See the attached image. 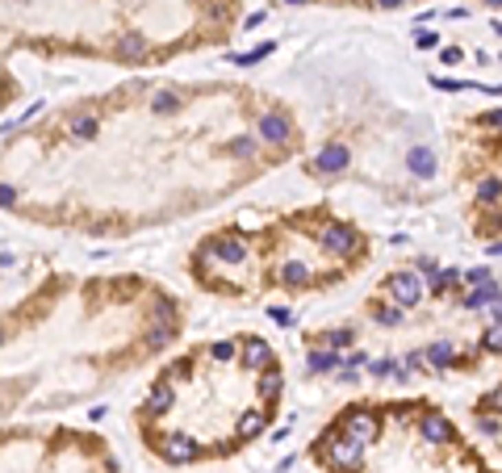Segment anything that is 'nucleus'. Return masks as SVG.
I'll list each match as a JSON object with an SVG mask.
<instances>
[{
	"instance_id": "20",
	"label": "nucleus",
	"mask_w": 502,
	"mask_h": 473,
	"mask_svg": "<svg viewBox=\"0 0 502 473\" xmlns=\"http://www.w3.org/2000/svg\"><path fill=\"white\" fill-rule=\"evenodd\" d=\"M146 344L151 348H164V344H172V323H155L146 331Z\"/></svg>"
},
{
	"instance_id": "36",
	"label": "nucleus",
	"mask_w": 502,
	"mask_h": 473,
	"mask_svg": "<svg viewBox=\"0 0 502 473\" xmlns=\"http://www.w3.org/2000/svg\"><path fill=\"white\" fill-rule=\"evenodd\" d=\"M485 126H490V130H502V109H494V114L485 118Z\"/></svg>"
},
{
	"instance_id": "6",
	"label": "nucleus",
	"mask_w": 502,
	"mask_h": 473,
	"mask_svg": "<svg viewBox=\"0 0 502 473\" xmlns=\"http://www.w3.org/2000/svg\"><path fill=\"white\" fill-rule=\"evenodd\" d=\"M160 452H164L172 465H184V461H193L201 448H197V440H188V436H164V440H160Z\"/></svg>"
},
{
	"instance_id": "9",
	"label": "nucleus",
	"mask_w": 502,
	"mask_h": 473,
	"mask_svg": "<svg viewBox=\"0 0 502 473\" xmlns=\"http://www.w3.org/2000/svg\"><path fill=\"white\" fill-rule=\"evenodd\" d=\"M243 360H247V369H272V348H268L264 339L251 335V339L243 344Z\"/></svg>"
},
{
	"instance_id": "17",
	"label": "nucleus",
	"mask_w": 502,
	"mask_h": 473,
	"mask_svg": "<svg viewBox=\"0 0 502 473\" xmlns=\"http://www.w3.org/2000/svg\"><path fill=\"white\" fill-rule=\"evenodd\" d=\"M176 105H180V96L172 88H160L155 96H151V109H155V114H176Z\"/></svg>"
},
{
	"instance_id": "21",
	"label": "nucleus",
	"mask_w": 502,
	"mask_h": 473,
	"mask_svg": "<svg viewBox=\"0 0 502 473\" xmlns=\"http://www.w3.org/2000/svg\"><path fill=\"white\" fill-rule=\"evenodd\" d=\"M285 281H289V285H310V269L293 260V264H285Z\"/></svg>"
},
{
	"instance_id": "11",
	"label": "nucleus",
	"mask_w": 502,
	"mask_h": 473,
	"mask_svg": "<svg viewBox=\"0 0 502 473\" xmlns=\"http://www.w3.org/2000/svg\"><path fill=\"white\" fill-rule=\"evenodd\" d=\"M406 168H411L415 176H435V151H431V147H411Z\"/></svg>"
},
{
	"instance_id": "12",
	"label": "nucleus",
	"mask_w": 502,
	"mask_h": 473,
	"mask_svg": "<svg viewBox=\"0 0 502 473\" xmlns=\"http://www.w3.org/2000/svg\"><path fill=\"white\" fill-rule=\"evenodd\" d=\"M172 402H176V386H172V381H160V386H151V394H146V406L155 410V414L172 410Z\"/></svg>"
},
{
	"instance_id": "13",
	"label": "nucleus",
	"mask_w": 502,
	"mask_h": 473,
	"mask_svg": "<svg viewBox=\"0 0 502 473\" xmlns=\"http://www.w3.org/2000/svg\"><path fill=\"white\" fill-rule=\"evenodd\" d=\"M502 302V293H498V285L490 281V285H481V289H473L469 297H465V306L469 310H485V306H498Z\"/></svg>"
},
{
	"instance_id": "24",
	"label": "nucleus",
	"mask_w": 502,
	"mask_h": 473,
	"mask_svg": "<svg viewBox=\"0 0 502 473\" xmlns=\"http://www.w3.org/2000/svg\"><path fill=\"white\" fill-rule=\"evenodd\" d=\"M481 348H485V352H498V356H502V323H494V327L485 331V339H481Z\"/></svg>"
},
{
	"instance_id": "19",
	"label": "nucleus",
	"mask_w": 502,
	"mask_h": 473,
	"mask_svg": "<svg viewBox=\"0 0 502 473\" xmlns=\"http://www.w3.org/2000/svg\"><path fill=\"white\" fill-rule=\"evenodd\" d=\"M335 364H339L335 352H310V373H331Z\"/></svg>"
},
{
	"instance_id": "27",
	"label": "nucleus",
	"mask_w": 502,
	"mask_h": 473,
	"mask_svg": "<svg viewBox=\"0 0 502 473\" xmlns=\"http://www.w3.org/2000/svg\"><path fill=\"white\" fill-rule=\"evenodd\" d=\"M323 339H327L331 348H347L351 339H356V331H347V327H343V331H331V335H323Z\"/></svg>"
},
{
	"instance_id": "22",
	"label": "nucleus",
	"mask_w": 502,
	"mask_h": 473,
	"mask_svg": "<svg viewBox=\"0 0 502 473\" xmlns=\"http://www.w3.org/2000/svg\"><path fill=\"white\" fill-rule=\"evenodd\" d=\"M369 373H377V377H402V373H397V360H389V356H385V360H373Z\"/></svg>"
},
{
	"instance_id": "35",
	"label": "nucleus",
	"mask_w": 502,
	"mask_h": 473,
	"mask_svg": "<svg viewBox=\"0 0 502 473\" xmlns=\"http://www.w3.org/2000/svg\"><path fill=\"white\" fill-rule=\"evenodd\" d=\"M272 319H276V323H285V327H289V323H293V310H285V306H272Z\"/></svg>"
},
{
	"instance_id": "38",
	"label": "nucleus",
	"mask_w": 502,
	"mask_h": 473,
	"mask_svg": "<svg viewBox=\"0 0 502 473\" xmlns=\"http://www.w3.org/2000/svg\"><path fill=\"white\" fill-rule=\"evenodd\" d=\"M377 5H385V9H397V5H402V0H377Z\"/></svg>"
},
{
	"instance_id": "28",
	"label": "nucleus",
	"mask_w": 502,
	"mask_h": 473,
	"mask_svg": "<svg viewBox=\"0 0 502 473\" xmlns=\"http://www.w3.org/2000/svg\"><path fill=\"white\" fill-rule=\"evenodd\" d=\"M465 281H469V285H473V289H481V285H490V281H494V277H490V273H485V269H469V273H465Z\"/></svg>"
},
{
	"instance_id": "34",
	"label": "nucleus",
	"mask_w": 502,
	"mask_h": 473,
	"mask_svg": "<svg viewBox=\"0 0 502 473\" xmlns=\"http://www.w3.org/2000/svg\"><path fill=\"white\" fill-rule=\"evenodd\" d=\"M439 59L452 67V63H461V50H457V46H444V50H439Z\"/></svg>"
},
{
	"instance_id": "39",
	"label": "nucleus",
	"mask_w": 502,
	"mask_h": 473,
	"mask_svg": "<svg viewBox=\"0 0 502 473\" xmlns=\"http://www.w3.org/2000/svg\"><path fill=\"white\" fill-rule=\"evenodd\" d=\"M490 310H494V319H498V323H502V302H498V306H490Z\"/></svg>"
},
{
	"instance_id": "33",
	"label": "nucleus",
	"mask_w": 502,
	"mask_h": 473,
	"mask_svg": "<svg viewBox=\"0 0 502 473\" xmlns=\"http://www.w3.org/2000/svg\"><path fill=\"white\" fill-rule=\"evenodd\" d=\"M415 46H419V50H431V46H435V34H431V30H419V34H415Z\"/></svg>"
},
{
	"instance_id": "2",
	"label": "nucleus",
	"mask_w": 502,
	"mask_h": 473,
	"mask_svg": "<svg viewBox=\"0 0 502 473\" xmlns=\"http://www.w3.org/2000/svg\"><path fill=\"white\" fill-rule=\"evenodd\" d=\"M389 293H393L397 306H419V302H423V281H419V273H393V277H389Z\"/></svg>"
},
{
	"instance_id": "26",
	"label": "nucleus",
	"mask_w": 502,
	"mask_h": 473,
	"mask_svg": "<svg viewBox=\"0 0 502 473\" xmlns=\"http://www.w3.org/2000/svg\"><path fill=\"white\" fill-rule=\"evenodd\" d=\"M230 151L247 160V155H256V138H251V134H243V138H234V143H230Z\"/></svg>"
},
{
	"instance_id": "8",
	"label": "nucleus",
	"mask_w": 502,
	"mask_h": 473,
	"mask_svg": "<svg viewBox=\"0 0 502 473\" xmlns=\"http://www.w3.org/2000/svg\"><path fill=\"white\" fill-rule=\"evenodd\" d=\"M343 428H347V436H356L360 444L377 440V419H373L369 410H356V414H347V419H343Z\"/></svg>"
},
{
	"instance_id": "10",
	"label": "nucleus",
	"mask_w": 502,
	"mask_h": 473,
	"mask_svg": "<svg viewBox=\"0 0 502 473\" xmlns=\"http://www.w3.org/2000/svg\"><path fill=\"white\" fill-rule=\"evenodd\" d=\"M206 251L218 255V260H226V264H243V260H247V247H243L239 239H214Z\"/></svg>"
},
{
	"instance_id": "29",
	"label": "nucleus",
	"mask_w": 502,
	"mask_h": 473,
	"mask_svg": "<svg viewBox=\"0 0 502 473\" xmlns=\"http://www.w3.org/2000/svg\"><path fill=\"white\" fill-rule=\"evenodd\" d=\"M210 356H214V360H234V344H230V339H222V344H214V348H210Z\"/></svg>"
},
{
	"instance_id": "4",
	"label": "nucleus",
	"mask_w": 502,
	"mask_h": 473,
	"mask_svg": "<svg viewBox=\"0 0 502 473\" xmlns=\"http://www.w3.org/2000/svg\"><path fill=\"white\" fill-rule=\"evenodd\" d=\"M323 247L335 251V255H351V247H356V231L339 227V222H327L323 227Z\"/></svg>"
},
{
	"instance_id": "23",
	"label": "nucleus",
	"mask_w": 502,
	"mask_h": 473,
	"mask_svg": "<svg viewBox=\"0 0 502 473\" xmlns=\"http://www.w3.org/2000/svg\"><path fill=\"white\" fill-rule=\"evenodd\" d=\"M477 197H481V201H498V197H502V180H494V176L481 180V185H477Z\"/></svg>"
},
{
	"instance_id": "7",
	"label": "nucleus",
	"mask_w": 502,
	"mask_h": 473,
	"mask_svg": "<svg viewBox=\"0 0 502 473\" xmlns=\"http://www.w3.org/2000/svg\"><path fill=\"white\" fill-rule=\"evenodd\" d=\"M419 432H423L427 444H448V440H452V423H448L444 414H435V410H427V414L419 419Z\"/></svg>"
},
{
	"instance_id": "32",
	"label": "nucleus",
	"mask_w": 502,
	"mask_h": 473,
	"mask_svg": "<svg viewBox=\"0 0 502 473\" xmlns=\"http://www.w3.org/2000/svg\"><path fill=\"white\" fill-rule=\"evenodd\" d=\"M448 281H457V269H439V273H431V285H435V289H444Z\"/></svg>"
},
{
	"instance_id": "16",
	"label": "nucleus",
	"mask_w": 502,
	"mask_h": 473,
	"mask_svg": "<svg viewBox=\"0 0 502 473\" xmlns=\"http://www.w3.org/2000/svg\"><path fill=\"white\" fill-rule=\"evenodd\" d=\"M146 50V38H138V34H126V38H118V55L122 59H138Z\"/></svg>"
},
{
	"instance_id": "14",
	"label": "nucleus",
	"mask_w": 502,
	"mask_h": 473,
	"mask_svg": "<svg viewBox=\"0 0 502 473\" xmlns=\"http://www.w3.org/2000/svg\"><path fill=\"white\" fill-rule=\"evenodd\" d=\"M268 428V419H264V410H247L243 419H239V436L243 440H251V436H260Z\"/></svg>"
},
{
	"instance_id": "41",
	"label": "nucleus",
	"mask_w": 502,
	"mask_h": 473,
	"mask_svg": "<svg viewBox=\"0 0 502 473\" xmlns=\"http://www.w3.org/2000/svg\"><path fill=\"white\" fill-rule=\"evenodd\" d=\"M285 5H306V0H285Z\"/></svg>"
},
{
	"instance_id": "3",
	"label": "nucleus",
	"mask_w": 502,
	"mask_h": 473,
	"mask_svg": "<svg viewBox=\"0 0 502 473\" xmlns=\"http://www.w3.org/2000/svg\"><path fill=\"white\" fill-rule=\"evenodd\" d=\"M347 164H351V151H347L343 143H327V147L314 155V164H310V168H314V172H323V176H335V172H343Z\"/></svg>"
},
{
	"instance_id": "1",
	"label": "nucleus",
	"mask_w": 502,
	"mask_h": 473,
	"mask_svg": "<svg viewBox=\"0 0 502 473\" xmlns=\"http://www.w3.org/2000/svg\"><path fill=\"white\" fill-rule=\"evenodd\" d=\"M360 452H364V444L356 436H343V440L339 436H323V456H327L331 469H356Z\"/></svg>"
},
{
	"instance_id": "31",
	"label": "nucleus",
	"mask_w": 502,
	"mask_h": 473,
	"mask_svg": "<svg viewBox=\"0 0 502 473\" xmlns=\"http://www.w3.org/2000/svg\"><path fill=\"white\" fill-rule=\"evenodd\" d=\"M427 364H431L427 356H419V352H411V356H406V373H423V369H427Z\"/></svg>"
},
{
	"instance_id": "30",
	"label": "nucleus",
	"mask_w": 502,
	"mask_h": 473,
	"mask_svg": "<svg viewBox=\"0 0 502 473\" xmlns=\"http://www.w3.org/2000/svg\"><path fill=\"white\" fill-rule=\"evenodd\" d=\"M373 319H377V323H385V327H397V323H402V310H377Z\"/></svg>"
},
{
	"instance_id": "42",
	"label": "nucleus",
	"mask_w": 502,
	"mask_h": 473,
	"mask_svg": "<svg viewBox=\"0 0 502 473\" xmlns=\"http://www.w3.org/2000/svg\"><path fill=\"white\" fill-rule=\"evenodd\" d=\"M494 30H498V34H502V21H498V25H494Z\"/></svg>"
},
{
	"instance_id": "37",
	"label": "nucleus",
	"mask_w": 502,
	"mask_h": 473,
	"mask_svg": "<svg viewBox=\"0 0 502 473\" xmlns=\"http://www.w3.org/2000/svg\"><path fill=\"white\" fill-rule=\"evenodd\" d=\"M481 406H494V410H502V390H494V394H490V402H481Z\"/></svg>"
},
{
	"instance_id": "40",
	"label": "nucleus",
	"mask_w": 502,
	"mask_h": 473,
	"mask_svg": "<svg viewBox=\"0 0 502 473\" xmlns=\"http://www.w3.org/2000/svg\"><path fill=\"white\" fill-rule=\"evenodd\" d=\"M485 5H494V9H502V0H485Z\"/></svg>"
},
{
	"instance_id": "25",
	"label": "nucleus",
	"mask_w": 502,
	"mask_h": 473,
	"mask_svg": "<svg viewBox=\"0 0 502 473\" xmlns=\"http://www.w3.org/2000/svg\"><path fill=\"white\" fill-rule=\"evenodd\" d=\"M72 134H76V138H92V134H96V122H92V118H76V122H72Z\"/></svg>"
},
{
	"instance_id": "15",
	"label": "nucleus",
	"mask_w": 502,
	"mask_h": 473,
	"mask_svg": "<svg viewBox=\"0 0 502 473\" xmlns=\"http://www.w3.org/2000/svg\"><path fill=\"white\" fill-rule=\"evenodd\" d=\"M427 360L435 364V369H448V364H452V360H457V348H452L448 339H435V344L427 348Z\"/></svg>"
},
{
	"instance_id": "5",
	"label": "nucleus",
	"mask_w": 502,
	"mask_h": 473,
	"mask_svg": "<svg viewBox=\"0 0 502 473\" xmlns=\"http://www.w3.org/2000/svg\"><path fill=\"white\" fill-rule=\"evenodd\" d=\"M289 134H293V126H289V118H285V114H264V118H260V138H264V143L285 147V143H289Z\"/></svg>"
},
{
	"instance_id": "18",
	"label": "nucleus",
	"mask_w": 502,
	"mask_h": 473,
	"mask_svg": "<svg viewBox=\"0 0 502 473\" xmlns=\"http://www.w3.org/2000/svg\"><path fill=\"white\" fill-rule=\"evenodd\" d=\"M281 386H285V377H281V373H272V369H264V377H260V398H264V402H272V398L281 394Z\"/></svg>"
}]
</instances>
